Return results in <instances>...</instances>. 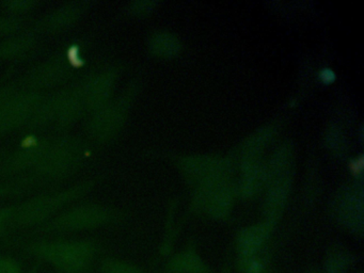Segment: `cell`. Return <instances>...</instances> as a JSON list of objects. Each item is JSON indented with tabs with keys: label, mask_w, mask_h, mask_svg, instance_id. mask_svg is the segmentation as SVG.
Returning <instances> with one entry per match:
<instances>
[{
	"label": "cell",
	"mask_w": 364,
	"mask_h": 273,
	"mask_svg": "<svg viewBox=\"0 0 364 273\" xmlns=\"http://www.w3.org/2000/svg\"><path fill=\"white\" fill-rule=\"evenodd\" d=\"M36 259L52 266L57 273H87L92 266L99 247L91 240H37L25 245Z\"/></svg>",
	"instance_id": "obj_1"
},
{
	"label": "cell",
	"mask_w": 364,
	"mask_h": 273,
	"mask_svg": "<svg viewBox=\"0 0 364 273\" xmlns=\"http://www.w3.org/2000/svg\"><path fill=\"white\" fill-rule=\"evenodd\" d=\"M95 179L80 181L59 191L36 196L16 207L11 228H38L61 213L65 207L92 191Z\"/></svg>",
	"instance_id": "obj_2"
},
{
	"label": "cell",
	"mask_w": 364,
	"mask_h": 273,
	"mask_svg": "<svg viewBox=\"0 0 364 273\" xmlns=\"http://www.w3.org/2000/svg\"><path fill=\"white\" fill-rule=\"evenodd\" d=\"M85 143L75 136L52 141L41 161L33 172L22 177L28 189L40 183L60 181L73 174L84 161Z\"/></svg>",
	"instance_id": "obj_3"
},
{
	"label": "cell",
	"mask_w": 364,
	"mask_h": 273,
	"mask_svg": "<svg viewBox=\"0 0 364 273\" xmlns=\"http://www.w3.org/2000/svg\"><path fill=\"white\" fill-rule=\"evenodd\" d=\"M119 213L105 205L87 203L63 211L48 223L36 228L40 234H65L85 232L109 225L118 220Z\"/></svg>",
	"instance_id": "obj_4"
},
{
	"label": "cell",
	"mask_w": 364,
	"mask_h": 273,
	"mask_svg": "<svg viewBox=\"0 0 364 273\" xmlns=\"http://www.w3.org/2000/svg\"><path fill=\"white\" fill-rule=\"evenodd\" d=\"M76 68L77 64L74 58L58 53L27 73L23 78V90L41 93L43 90L58 87L72 76Z\"/></svg>",
	"instance_id": "obj_5"
},
{
	"label": "cell",
	"mask_w": 364,
	"mask_h": 273,
	"mask_svg": "<svg viewBox=\"0 0 364 273\" xmlns=\"http://www.w3.org/2000/svg\"><path fill=\"white\" fill-rule=\"evenodd\" d=\"M42 98L40 92L18 90L4 100L0 104V134L27 125Z\"/></svg>",
	"instance_id": "obj_6"
},
{
	"label": "cell",
	"mask_w": 364,
	"mask_h": 273,
	"mask_svg": "<svg viewBox=\"0 0 364 273\" xmlns=\"http://www.w3.org/2000/svg\"><path fill=\"white\" fill-rule=\"evenodd\" d=\"M127 100L125 96L109 102L93 111L87 125V134L97 143L109 141L116 136L124 122Z\"/></svg>",
	"instance_id": "obj_7"
},
{
	"label": "cell",
	"mask_w": 364,
	"mask_h": 273,
	"mask_svg": "<svg viewBox=\"0 0 364 273\" xmlns=\"http://www.w3.org/2000/svg\"><path fill=\"white\" fill-rule=\"evenodd\" d=\"M116 80V70L110 68L97 70L80 82L87 111L93 112L109 102Z\"/></svg>",
	"instance_id": "obj_8"
},
{
	"label": "cell",
	"mask_w": 364,
	"mask_h": 273,
	"mask_svg": "<svg viewBox=\"0 0 364 273\" xmlns=\"http://www.w3.org/2000/svg\"><path fill=\"white\" fill-rule=\"evenodd\" d=\"M50 143L52 141H35L21 147L9 157L0 161V176H14L25 171L33 170L46 155Z\"/></svg>",
	"instance_id": "obj_9"
},
{
	"label": "cell",
	"mask_w": 364,
	"mask_h": 273,
	"mask_svg": "<svg viewBox=\"0 0 364 273\" xmlns=\"http://www.w3.org/2000/svg\"><path fill=\"white\" fill-rule=\"evenodd\" d=\"M89 2L72 1L59 6L36 23L35 30L43 33H56L73 27L89 8Z\"/></svg>",
	"instance_id": "obj_10"
},
{
	"label": "cell",
	"mask_w": 364,
	"mask_h": 273,
	"mask_svg": "<svg viewBox=\"0 0 364 273\" xmlns=\"http://www.w3.org/2000/svg\"><path fill=\"white\" fill-rule=\"evenodd\" d=\"M85 111L87 110L82 83L72 89L63 90L55 124L59 128L69 127L82 117Z\"/></svg>",
	"instance_id": "obj_11"
},
{
	"label": "cell",
	"mask_w": 364,
	"mask_h": 273,
	"mask_svg": "<svg viewBox=\"0 0 364 273\" xmlns=\"http://www.w3.org/2000/svg\"><path fill=\"white\" fill-rule=\"evenodd\" d=\"M38 43L36 33H20L0 43V63L18 59L35 48Z\"/></svg>",
	"instance_id": "obj_12"
},
{
	"label": "cell",
	"mask_w": 364,
	"mask_h": 273,
	"mask_svg": "<svg viewBox=\"0 0 364 273\" xmlns=\"http://www.w3.org/2000/svg\"><path fill=\"white\" fill-rule=\"evenodd\" d=\"M170 273H208V264L195 252H183L176 255L168 266Z\"/></svg>",
	"instance_id": "obj_13"
},
{
	"label": "cell",
	"mask_w": 364,
	"mask_h": 273,
	"mask_svg": "<svg viewBox=\"0 0 364 273\" xmlns=\"http://www.w3.org/2000/svg\"><path fill=\"white\" fill-rule=\"evenodd\" d=\"M267 236L265 228H252L245 230L240 237V258L257 255Z\"/></svg>",
	"instance_id": "obj_14"
},
{
	"label": "cell",
	"mask_w": 364,
	"mask_h": 273,
	"mask_svg": "<svg viewBox=\"0 0 364 273\" xmlns=\"http://www.w3.org/2000/svg\"><path fill=\"white\" fill-rule=\"evenodd\" d=\"M100 273H146L139 267L125 260L114 257L102 259L99 266Z\"/></svg>",
	"instance_id": "obj_15"
},
{
	"label": "cell",
	"mask_w": 364,
	"mask_h": 273,
	"mask_svg": "<svg viewBox=\"0 0 364 273\" xmlns=\"http://www.w3.org/2000/svg\"><path fill=\"white\" fill-rule=\"evenodd\" d=\"M39 4L40 1L38 0H7L1 2L0 6H3L4 10L7 12L22 14V13L35 10Z\"/></svg>",
	"instance_id": "obj_16"
},
{
	"label": "cell",
	"mask_w": 364,
	"mask_h": 273,
	"mask_svg": "<svg viewBox=\"0 0 364 273\" xmlns=\"http://www.w3.org/2000/svg\"><path fill=\"white\" fill-rule=\"evenodd\" d=\"M22 18H18L16 15L12 16H1L0 15V36H12L18 34L22 29Z\"/></svg>",
	"instance_id": "obj_17"
},
{
	"label": "cell",
	"mask_w": 364,
	"mask_h": 273,
	"mask_svg": "<svg viewBox=\"0 0 364 273\" xmlns=\"http://www.w3.org/2000/svg\"><path fill=\"white\" fill-rule=\"evenodd\" d=\"M349 259L346 254L336 253L328 258L326 262L327 273H344L348 269Z\"/></svg>",
	"instance_id": "obj_18"
},
{
	"label": "cell",
	"mask_w": 364,
	"mask_h": 273,
	"mask_svg": "<svg viewBox=\"0 0 364 273\" xmlns=\"http://www.w3.org/2000/svg\"><path fill=\"white\" fill-rule=\"evenodd\" d=\"M16 206L0 207V234L10 228Z\"/></svg>",
	"instance_id": "obj_19"
},
{
	"label": "cell",
	"mask_w": 364,
	"mask_h": 273,
	"mask_svg": "<svg viewBox=\"0 0 364 273\" xmlns=\"http://www.w3.org/2000/svg\"><path fill=\"white\" fill-rule=\"evenodd\" d=\"M0 273H22L20 264L14 258H0Z\"/></svg>",
	"instance_id": "obj_20"
},
{
	"label": "cell",
	"mask_w": 364,
	"mask_h": 273,
	"mask_svg": "<svg viewBox=\"0 0 364 273\" xmlns=\"http://www.w3.org/2000/svg\"><path fill=\"white\" fill-rule=\"evenodd\" d=\"M16 194H22L20 188L16 183H11L8 185H0V198H5L7 196H16Z\"/></svg>",
	"instance_id": "obj_21"
},
{
	"label": "cell",
	"mask_w": 364,
	"mask_h": 273,
	"mask_svg": "<svg viewBox=\"0 0 364 273\" xmlns=\"http://www.w3.org/2000/svg\"><path fill=\"white\" fill-rule=\"evenodd\" d=\"M318 77L321 82L325 83V85H331L336 80V73L330 68H323L319 72Z\"/></svg>",
	"instance_id": "obj_22"
},
{
	"label": "cell",
	"mask_w": 364,
	"mask_h": 273,
	"mask_svg": "<svg viewBox=\"0 0 364 273\" xmlns=\"http://www.w3.org/2000/svg\"><path fill=\"white\" fill-rule=\"evenodd\" d=\"M16 91H18V89H16V87H14V85H6V87H0V104H1L4 100H7L10 95H12V94Z\"/></svg>",
	"instance_id": "obj_23"
},
{
	"label": "cell",
	"mask_w": 364,
	"mask_h": 273,
	"mask_svg": "<svg viewBox=\"0 0 364 273\" xmlns=\"http://www.w3.org/2000/svg\"><path fill=\"white\" fill-rule=\"evenodd\" d=\"M363 168V158L360 157L359 159L353 160L350 164V170L353 174H359Z\"/></svg>",
	"instance_id": "obj_24"
},
{
	"label": "cell",
	"mask_w": 364,
	"mask_h": 273,
	"mask_svg": "<svg viewBox=\"0 0 364 273\" xmlns=\"http://www.w3.org/2000/svg\"><path fill=\"white\" fill-rule=\"evenodd\" d=\"M28 273H37V272H36V271H31V272H28Z\"/></svg>",
	"instance_id": "obj_25"
},
{
	"label": "cell",
	"mask_w": 364,
	"mask_h": 273,
	"mask_svg": "<svg viewBox=\"0 0 364 273\" xmlns=\"http://www.w3.org/2000/svg\"><path fill=\"white\" fill-rule=\"evenodd\" d=\"M1 160L3 159H1V155H0V161H1Z\"/></svg>",
	"instance_id": "obj_26"
}]
</instances>
